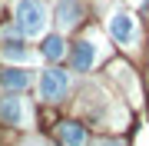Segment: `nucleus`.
Returning a JSON list of instances; mask_svg holds the SVG:
<instances>
[{"label":"nucleus","mask_w":149,"mask_h":146,"mask_svg":"<svg viewBox=\"0 0 149 146\" xmlns=\"http://www.w3.org/2000/svg\"><path fill=\"white\" fill-rule=\"evenodd\" d=\"M47 23H50V17L40 0H17V30L23 37H40L47 30Z\"/></svg>","instance_id":"nucleus-1"},{"label":"nucleus","mask_w":149,"mask_h":146,"mask_svg":"<svg viewBox=\"0 0 149 146\" xmlns=\"http://www.w3.org/2000/svg\"><path fill=\"white\" fill-rule=\"evenodd\" d=\"M66 90H70V73H66V70L50 66V70L40 73V96H43V100L56 103V100L66 96Z\"/></svg>","instance_id":"nucleus-2"},{"label":"nucleus","mask_w":149,"mask_h":146,"mask_svg":"<svg viewBox=\"0 0 149 146\" xmlns=\"http://www.w3.org/2000/svg\"><path fill=\"white\" fill-rule=\"evenodd\" d=\"M106 30H109V37L116 40V43H133V40H136V20L129 13H123V10L109 13Z\"/></svg>","instance_id":"nucleus-3"},{"label":"nucleus","mask_w":149,"mask_h":146,"mask_svg":"<svg viewBox=\"0 0 149 146\" xmlns=\"http://www.w3.org/2000/svg\"><path fill=\"white\" fill-rule=\"evenodd\" d=\"M70 63H73L76 73L93 70V63H96V43L93 40H80V43L73 47V53H70Z\"/></svg>","instance_id":"nucleus-4"},{"label":"nucleus","mask_w":149,"mask_h":146,"mask_svg":"<svg viewBox=\"0 0 149 146\" xmlns=\"http://www.w3.org/2000/svg\"><path fill=\"white\" fill-rule=\"evenodd\" d=\"M80 17H83V3H80V0H56V23L63 30L76 27Z\"/></svg>","instance_id":"nucleus-5"},{"label":"nucleus","mask_w":149,"mask_h":146,"mask_svg":"<svg viewBox=\"0 0 149 146\" xmlns=\"http://www.w3.org/2000/svg\"><path fill=\"white\" fill-rule=\"evenodd\" d=\"M0 119L10 126H23L27 123V113H23V103L17 96H0Z\"/></svg>","instance_id":"nucleus-6"},{"label":"nucleus","mask_w":149,"mask_h":146,"mask_svg":"<svg viewBox=\"0 0 149 146\" xmlns=\"http://www.w3.org/2000/svg\"><path fill=\"white\" fill-rule=\"evenodd\" d=\"M30 70H23V66H3V73H0V87L3 90H27L30 87Z\"/></svg>","instance_id":"nucleus-7"},{"label":"nucleus","mask_w":149,"mask_h":146,"mask_svg":"<svg viewBox=\"0 0 149 146\" xmlns=\"http://www.w3.org/2000/svg\"><path fill=\"white\" fill-rule=\"evenodd\" d=\"M0 53H3V60H13V63H27V60L33 57V53H30V47L23 43V40H3Z\"/></svg>","instance_id":"nucleus-8"},{"label":"nucleus","mask_w":149,"mask_h":146,"mask_svg":"<svg viewBox=\"0 0 149 146\" xmlns=\"http://www.w3.org/2000/svg\"><path fill=\"white\" fill-rule=\"evenodd\" d=\"M60 140H63L66 146H86L83 123H63V126H60Z\"/></svg>","instance_id":"nucleus-9"},{"label":"nucleus","mask_w":149,"mask_h":146,"mask_svg":"<svg viewBox=\"0 0 149 146\" xmlns=\"http://www.w3.org/2000/svg\"><path fill=\"white\" fill-rule=\"evenodd\" d=\"M40 53L47 57V60H63V57H66V43H63V37H60V33H50V37L43 40Z\"/></svg>","instance_id":"nucleus-10"},{"label":"nucleus","mask_w":149,"mask_h":146,"mask_svg":"<svg viewBox=\"0 0 149 146\" xmlns=\"http://www.w3.org/2000/svg\"><path fill=\"white\" fill-rule=\"evenodd\" d=\"M100 146H126V143H119V140H113V143H100Z\"/></svg>","instance_id":"nucleus-11"}]
</instances>
